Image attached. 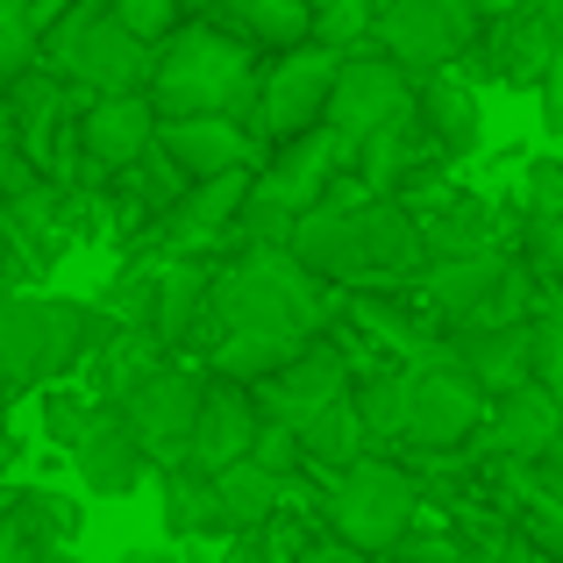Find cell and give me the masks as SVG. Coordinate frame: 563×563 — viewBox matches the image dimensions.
I'll use <instances>...</instances> for the list:
<instances>
[{"label": "cell", "instance_id": "obj_1", "mask_svg": "<svg viewBox=\"0 0 563 563\" xmlns=\"http://www.w3.org/2000/svg\"><path fill=\"white\" fill-rule=\"evenodd\" d=\"M286 250L307 264V272H321L329 286L343 292H372V286H399V278H413L428 264L421 250V221H413V207L399 200V192H321L307 214H292V235Z\"/></svg>", "mask_w": 563, "mask_h": 563}, {"label": "cell", "instance_id": "obj_2", "mask_svg": "<svg viewBox=\"0 0 563 563\" xmlns=\"http://www.w3.org/2000/svg\"><path fill=\"white\" fill-rule=\"evenodd\" d=\"M343 286H329L321 272H307L286 243H243V257H229L207 286V307L192 321L186 343H214V335H278V343H314V329H329Z\"/></svg>", "mask_w": 563, "mask_h": 563}, {"label": "cell", "instance_id": "obj_3", "mask_svg": "<svg viewBox=\"0 0 563 563\" xmlns=\"http://www.w3.org/2000/svg\"><path fill=\"white\" fill-rule=\"evenodd\" d=\"M122 321L100 300H51V292H0V385L43 393L65 372H79Z\"/></svg>", "mask_w": 563, "mask_h": 563}, {"label": "cell", "instance_id": "obj_4", "mask_svg": "<svg viewBox=\"0 0 563 563\" xmlns=\"http://www.w3.org/2000/svg\"><path fill=\"white\" fill-rule=\"evenodd\" d=\"M257 86V43H243L221 22L172 29L151 65V108L165 114H243Z\"/></svg>", "mask_w": 563, "mask_h": 563}, {"label": "cell", "instance_id": "obj_5", "mask_svg": "<svg viewBox=\"0 0 563 563\" xmlns=\"http://www.w3.org/2000/svg\"><path fill=\"white\" fill-rule=\"evenodd\" d=\"M43 65L86 93H129V86H151L157 43H143L108 0H65L43 22Z\"/></svg>", "mask_w": 563, "mask_h": 563}, {"label": "cell", "instance_id": "obj_6", "mask_svg": "<svg viewBox=\"0 0 563 563\" xmlns=\"http://www.w3.org/2000/svg\"><path fill=\"white\" fill-rule=\"evenodd\" d=\"M329 536L350 542V550L364 556H393L399 542L413 536V514H421V485H413V471H399L393 456L364 450L350 456L343 471L329 478Z\"/></svg>", "mask_w": 563, "mask_h": 563}, {"label": "cell", "instance_id": "obj_7", "mask_svg": "<svg viewBox=\"0 0 563 563\" xmlns=\"http://www.w3.org/2000/svg\"><path fill=\"white\" fill-rule=\"evenodd\" d=\"M335 65H343V51H335V43H314V36L292 43V51H272V65L257 71L250 108H243V129L257 136V151H272V143H286V136H300V129L321 122Z\"/></svg>", "mask_w": 563, "mask_h": 563}, {"label": "cell", "instance_id": "obj_8", "mask_svg": "<svg viewBox=\"0 0 563 563\" xmlns=\"http://www.w3.org/2000/svg\"><path fill=\"white\" fill-rule=\"evenodd\" d=\"M399 378H407V413H399V442H407V450L450 456V450H464V442L485 428V385L471 378L450 350L413 357Z\"/></svg>", "mask_w": 563, "mask_h": 563}, {"label": "cell", "instance_id": "obj_9", "mask_svg": "<svg viewBox=\"0 0 563 563\" xmlns=\"http://www.w3.org/2000/svg\"><path fill=\"white\" fill-rule=\"evenodd\" d=\"M428 307H435L450 329H471V321H514V314H528V264H514L499 243L428 257Z\"/></svg>", "mask_w": 563, "mask_h": 563}, {"label": "cell", "instance_id": "obj_10", "mask_svg": "<svg viewBox=\"0 0 563 563\" xmlns=\"http://www.w3.org/2000/svg\"><path fill=\"white\" fill-rule=\"evenodd\" d=\"M471 43H478V8L471 0H378L372 14V51L407 65L413 79L450 71L456 57H471Z\"/></svg>", "mask_w": 563, "mask_h": 563}, {"label": "cell", "instance_id": "obj_11", "mask_svg": "<svg viewBox=\"0 0 563 563\" xmlns=\"http://www.w3.org/2000/svg\"><path fill=\"white\" fill-rule=\"evenodd\" d=\"M413 86H421V79H413L407 65H393L385 51H343L321 122H329L335 136L357 151V143H372V136H378V129L407 122V114H413Z\"/></svg>", "mask_w": 563, "mask_h": 563}, {"label": "cell", "instance_id": "obj_12", "mask_svg": "<svg viewBox=\"0 0 563 563\" xmlns=\"http://www.w3.org/2000/svg\"><path fill=\"white\" fill-rule=\"evenodd\" d=\"M200 385H207V372H186V364H157L151 378H136L122 399H114V413H122V428L143 442L151 471H157V464H186L192 413H200Z\"/></svg>", "mask_w": 563, "mask_h": 563}, {"label": "cell", "instance_id": "obj_13", "mask_svg": "<svg viewBox=\"0 0 563 563\" xmlns=\"http://www.w3.org/2000/svg\"><path fill=\"white\" fill-rule=\"evenodd\" d=\"M71 136H79V165L86 172H129L157 143L151 86H129V93H93L79 108V122H71Z\"/></svg>", "mask_w": 563, "mask_h": 563}, {"label": "cell", "instance_id": "obj_14", "mask_svg": "<svg viewBox=\"0 0 563 563\" xmlns=\"http://www.w3.org/2000/svg\"><path fill=\"white\" fill-rule=\"evenodd\" d=\"M350 393V364L335 357L329 343H300L286 364H272L264 378H250V407H257V421H286L300 428L314 407H329V399Z\"/></svg>", "mask_w": 563, "mask_h": 563}, {"label": "cell", "instance_id": "obj_15", "mask_svg": "<svg viewBox=\"0 0 563 563\" xmlns=\"http://www.w3.org/2000/svg\"><path fill=\"white\" fill-rule=\"evenodd\" d=\"M550 43H556V14L542 0H514V8L485 14L478 22V65L485 79L499 86H542V65H550Z\"/></svg>", "mask_w": 563, "mask_h": 563}, {"label": "cell", "instance_id": "obj_16", "mask_svg": "<svg viewBox=\"0 0 563 563\" xmlns=\"http://www.w3.org/2000/svg\"><path fill=\"white\" fill-rule=\"evenodd\" d=\"M250 172H257V165L214 172V179H186V192L165 207V221H157V235H165L172 257H207L221 235H235V214H243Z\"/></svg>", "mask_w": 563, "mask_h": 563}, {"label": "cell", "instance_id": "obj_17", "mask_svg": "<svg viewBox=\"0 0 563 563\" xmlns=\"http://www.w3.org/2000/svg\"><path fill=\"white\" fill-rule=\"evenodd\" d=\"M157 151L186 179H214V172L257 165V136L243 129V114H165L157 122Z\"/></svg>", "mask_w": 563, "mask_h": 563}, {"label": "cell", "instance_id": "obj_18", "mask_svg": "<svg viewBox=\"0 0 563 563\" xmlns=\"http://www.w3.org/2000/svg\"><path fill=\"white\" fill-rule=\"evenodd\" d=\"M250 442H257V407H250V385L207 372L200 413H192V442H186V464L221 471V464H235V456H250Z\"/></svg>", "mask_w": 563, "mask_h": 563}, {"label": "cell", "instance_id": "obj_19", "mask_svg": "<svg viewBox=\"0 0 563 563\" xmlns=\"http://www.w3.org/2000/svg\"><path fill=\"white\" fill-rule=\"evenodd\" d=\"M71 464H79L86 493H100V499H129V493L151 485V456H143V442L122 428V413H114V407H100L93 428L71 442Z\"/></svg>", "mask_w": 563, "mask_h": 563}, {"label": "cell", "instance_id": "obj_20", "mask_svg": "<svg viewBox=\"0 0 563 563\" xmlns=\"http://www.w3.org/2000/svg\"><path fill=\"white\" fill-rule=\"evenodd\" d=\"M450 357L464 364L485 393H507V385L536 378V321H528V314H514V321H471V329H456Z\"/></svg>", "mask_w": 563, "mask_h": 563}, {"label": "cell", "instance_id": "obj_21", "mask_svg": "<svg viewBox=\"0 0 563 563\" xmlns=\"http://www.w3.org/2000/svg\"><path fill=\"white\" fill-rule=\"evenodd\" d=\"M556 428H563V407L550 399L542 378L507 385V393L485 407V435H493V450L507 456V464H536V456L556 442Z\"/></svg>", "mask_w": 563, "mask_h": 563}, {"label": "cell", "instance_id": "obj_22", "mask_svg": "<svg viewBox=\"0 0 563 563\" xmlns=\"http://www.w3.org/2000/svg\"><path fill=\"white\" fill-rule=\"evenodd\" d=\"M413 122L428 129V143H435L450 165H456V157H471V151H478V136H485L478 93L456 86V79H442V71H428V86H413Z\"/></svg>", "mask_w": 563, "mask_h": 563}, {"label": "cell", "instance_id": "obj_23", "mask_svg": "<svg viewBox=\"0 0 563 563\" xmlns=\"http://www.w3.org/2000/svg\"><path fill=\"white\" fill-rule=\"evenodd\" d=\"M157 364H165V335L143 329V321H122V329H114L108 343L79 364V372H86V393H93L100 407H114V399H122L136 378H151Z\"/></svg>", "mask_w": 563, "mask_h": 563}, {"label": "cell", "instance_id": "obj_24", "mask_svg": "<svg viewBox=\"0 0 563 563\" xmlns=\"http://www.w3.org/2000/svg\"><path fill=\"white\" fill-rule=\"evenodd\" d=\"M207 478H214V536L257 528V521H272V514H286V478L264 471L257 456H235V464L207 471Z\"/></svg>", "mask_w": 563, "mask_h": 563}, {"label": "cell", "instance_id": "obj_25", "mask_svg": "<svg viewBox=\"0 0 563 563\" xmlns=\"http://www.w3.org/2000/svg\"><path fill=\"white\" fill-rule=\"evenodd\" d=\"M207 286H214V264H207V257H165V264H157L151 329L165 335V350L192 335V321H200V307H207Z\"/></svg>", "mask_w": 563, "mask_h": 563}, {"label": "cell", "instance_id": "obj_26", "mask_svg": "<svg viewBox=\"0 0 563 563\" xmlns=\"http://www.w3.org/2000/svg\"><path fill=\"white\" fill-rule=\"evenodd\" d=\"M292 435H300V471H314V478H335L350 456L372 450V442H364V428H357V407H350V393L329 399V407H314L300 428H292Z\"/></svg>", "mask_w": 563, "mask_h": 563}, {"label": "cell", "instance_id": "obj_27", "mask_svg": "<svg viewBox=\"0 0 563 563\" xmlns=\"http://www.w3.org/2000/svg\"><path fill=\"white\" fill-rule=\"evenodd\" d=\"M421 221V214H413ZM499 243V221H493V200H478V192H442L435 207H428L421 221V250L428 257H450V250H485Z\"/></svg>", "mask_w": 563, "mask_h": 563}, {"label": "cell", "instance_id": "obj_28", "mask_svg": "<svg viewBox=\"0 0 563 563\" xmlns=\"http://www.w3.org/2000/svg\"><path fill=\"white\" fill-rule=\"evenodd\" d=\"M221 29H235L257 51H292L314 36V14L307 0H221Z\"/></svg>", "mask_w": 563, "mask_h": 563}, {"label": "cell", "instance_id": "obj_29", "mask_svg": "<svg viewBox=\"0 0 563 563\" xmlns=\"http://www.w3.org/2000/svg\"><path fill=\"white\" fill-rule=\"evenodd\" d=\"M157 514L172 536H214V478L200 464H157Z\"/></svg>", "mask_w": 563, "mask_h": 563}, {"label": "cell", "instance_id": "obj_30", "mask_svg": "<svg viewBox=\"0 0 563 563\" xmlns=\"http://www.w3.org/2000/svg\"><path fill=\"white\" fill-rule=\"evenodd\" d=\"M350 407H357V428H364V442H399V413H407V378L399 372H372V378H357L350 385Z\"/></svg>", "mask_w": 563, "mask_h": 563}, {"label": "cell", "instance_id": "obj_31", "mask_svg": "<svg viewBox=\"0 0 563 563\" xmlns=\"http://www.w3.org/2000/svg\"><path fill=\"white\" fill-rule=\"evenodd\" d=\"M14 521L29 528V536L51 550V542H71L79 536V499H65V493H51V485H36V493H14Z\"/></svg>", "mask_w": 563, "mask_h": 563}, {"label": "cell", "instance_id": "obj_32", "mask_svg": "<svg viewBox=\"0 0 563 563\" xmlns=\"http://www.w3.org/2000/svg\"><path fill=\"white\" fill-rule=\"evenodd\" d=\"M307 14H314V43H335V51L364 43V51H372V14H378V0H307Z\"/></svg>", "mask_w": 563, "mask_h": 563}, {"label": "cell", "instance_id": "obj_33", "mask_svg": "<svg viewBox=\"0 0 563 563\" xmlns=\"http://www.w3.org/2000/svg\"><path fill=\"white\" fill-rule=\"evenodd\" d=\"M93 413H100L93 393H51V385H43V435H51L57 450H71V442L93 428Z\"/></svg>", "mask_w": 563, "mask_h": 563}, {"label": "cell", "instance_id": "obj_34", "mask_svg": "<svg viewBox=\"0 0 563 563\" xmlns=\"http://www.w3.org/2000/svg\"><path fill=\"white\" fill-rule=\"evenodd\" d=\"M114 14H122L129 29H136L143 43H165L172 29H179V0H108Z\"/></svg>", "mask_w": 563, "mask_h": 563}, {"label": "cell", "instance_id": "obj_35", "mask_svg": "<svg viewBox=\"0 0 563 563\" xmlns=\"http://www.w3.org/2000/svg\"><path fill=\"white\" fill-rule=\"evenodd\" d=\"M536 378L550 385V399L563 407V314H542L536 321Z\"/></svg>", "mask_w": 563, "mask_h": 563}, {"label": "cell", "instance_id": "obj_36", "mask_svg": "<svg viewBox=\"0 0 563 563\" xmlns=\"http://www.w3.org/2000/svg\"><path fill=\"white\" fill-rule=\"evenodd\" d=\"M151 300H157V272H136V278H122L100 307H108L114 321H143V329H151Z\"/></svg>", "mask_w": 563, "mask_h": 563}, {"label": "cell", "instance_id": "obj_37", "mask_svg": "<svg viewBox=\"0 0 563 563\" xmlns=\"http://www.w3.org/2000/svg\"><path fill=\"white\" fill-rule=\"evenodd\" d=\"M528 207L542 221H563V157H536L528 165Z\"/></svg>", "mask_w": 563, "mask_h": 563}, {"label": "cell", "instance_id": "obj_38", "mask_svg": "<svg viewBox=\"0 0 563 563\" xmlns=\"http://www.w3.org/2000/svg\"><path fill=\"white\" fill-rule=\"evenodd\" d=\"M521 528H528V542H536L542 556H556V563H563V507H556V499H536Z\"/></svg>", "mask_w": 563, "mask_h": 563}, {"label": "cell", "instance_id": "obj_39", "mask_svg": "<svg viewBox=\"0 0 563 563\" xmlns=\"http://www.w3.org/2000/svg\"><path fill=\"white\" fill-rule=\"evenodd\" d=\"M542 122H550V129H563V14H556L550 65H542Z\"/></svg>", "mask_w": 563, "mask_h": 563}, {"label": "cell", "instance_id": "obj_40", "mask_svg": "<svg viewBox=\"0 0 563 563\" xmlns=\"http://www.w3.org/2000/svg\"><path fill=\"white\" fill-rule=\"evenodd\" d=\"M0 563H43V542L14 521V507H0Z\"/></svg>", "mask_w": 563, "mask_h": 563}, {"label": "cell", "instance_id": "obj_41", "mask_svg": "<svg viewBox=\"0 0 563 563\" xmlns=\"http://www.w3.org/2000/svg\"><path fill=\"white\" fill-rule=\"evenodd\" d=\"M286 563H378V556H364V550H350V542H300V550H292Z\"/></svg>", "mask_w": 563, "mask_h": 563}, {"label": "cell", "instance_id": "obj_42", "mask_svg": "<svg viewBox=\"0 0 563 563\" xmlns=\"http://www.w3.org/2000/svg\"><path fill=\"white\" fill-rule=\"evenodd\" d=\"M536 478H542V499H556L563 507V428H556V442L536 456Z\"/></svg>", "mask_w": 563, "mask_h": 563}, {"label": "cell", "instance_id": "obj_43", "mask_svg": "<svg viewBox=\"0 0 563 563\" xmlns=\"http://www.w3.org/2000/svg\"><path fill=\"white\" fill-rule=\"evenodd\" d=\"M14 257H22V243H14V214H8V192H0V278H14Z\"/></svg>", "mask_w": 563, "mask_h": 563}, {"label": "cell", "instance_id": "obj_44", "mask_svg": "<svg viewBox=\"0 0 563 563\" xmlns=\"http://www.w3.org/2000/svg\"><path fill=\"white\" fill-rule=\"evenodd\" d=\"M114 563H179V556H172V550H122Z\"/></svg>", "mask_w": 563, "mask_h": 563}, {"label": "cell", "instance_id": "obj_45", "mask_svg": "<svg viewBox=\"0 0 563 563\" xmlns=\"http://www.w3.org/2000/svg\"><path fill=\"white\" fill-rule=\"evenodd\" d=\"M0 151H14V114H8V86H0Z\"/></svg>", "mask_w": 563, "mask_h": 563}, {"label": "cell", "instance_id": "obj_46", "mask_svg": "<svg viewBox=\"0 0 563 563\" xmlns=\"http://www.w3.org/2000/svg\"><path fill=\"white\" fill-rule=\"evenodd\" d=\"M43 563H86V556H71V542H51V550H43Z\"/></svg>", "mask_w": 563, "mask_h": 563}, {"label": "cell", "instance_id": "obj_47", "mask_svg": "<svg viewBox=\"0 0 563 563\" xmlns=\"http://www.w3.org/2000/svg\"><path fill=\"white\" fill-rule=\"evenodd\" d=\"M542 8H550V14H563V0H542Z\"/></svg>", "mask_w": 563, "mask_h": 563}]
</instances>
